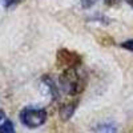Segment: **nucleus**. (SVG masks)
I'll return each instance as SVG.
<instances>
[{
    "label": "nucleus",
    "instance_id": "20e7f679",
    "mask_svg": "<svg viewBox=\"0 0 133 133\" xmlns=\"http://www.w3.org/2000/svg\"><path fill=\"white\" fill-rule=\"evenodd\" d=\"M0 133H16L12 121H11V120H5L4 123L0 125Z\"/></svg>",
    "mask_w": 133,
    "mask_h": 133
},
{
    "label": "nucleus",
    "instance_id": "7ed1b4c3",
    "mask_svg": "<svg viewBox=\"0 0 133 133\" xmlns=\"http://www.w3.org/2000/svg\"><path fill=\"white\" fill-rule=\"evenodd\" d=\"M75 109H76V104L75 103H69V104H64L60 110H59V115L61 117L63 121H66V120H69L73 113H75Z\"/></svg>",
    "mask_w": 133,
    "mask_h": 133
},
{
    "label": "nucleus",
    "instance_id": "9b49d317",
    "mask_svg": "<svg viewBox=\"0 0 133 133\" xmlns=\"http://www.w3.org/2000/svg\"><path fill=\"white\" fill-rule=\"evenodd\" d=\"M125 2H127V3H128L130 7H133V0H125Z\"/></svg>",
    "mask_w": 133,
    "mask_h": 133
},
{
    "label": "nucleus",
    "instance_id": "6e6552de",
    "mask_svg": "<svg viewBox=\"0 0 133 133\" xmlns=\"http://www.w3.org/2000/svg\"><path fill=\"white\" fill-rule=\"evenodd\" d=\"M2 2L4 3V5H5V7H11V5H14V4L19 3L20 0H2Z\"/></svg>",
    "mask_w": 133,
    "mask_h": 133
},
{
    "label": "nucleus",
    "instance_id": "0eeeda50",
    "mask_svg": "<svg viewBox=\"0 0 133 133\" xmlns=\"http://www.w3.org/2000/svg\"><path fill=\"white\" fill-rule=\"evenodd\" d=\"M121 47L130 51V52H133V40H127L124 43H121Z\"/></svg>",
    "mask_w": 133,
    "mask_h": 133
},
{
    "label": "nucleus",
    "instance_id": "f257e3e1",
    "mask_svg": "<svg viewBox=\"0 0 133 133\" xmlns=\"http://www.w3.org/2000/svg\"><path fill=\"white\" fill-rule=\"evenodd\" d=\"M59 87L64 93L76 96L84 89V77L79 73L76 66H69L60 76Z\"/></svg>",
    "mask_w": 133,
    "mask_h": 133
},
{
    "label": "nucleus",
    "instance_id": "f03ea898",
    "mask_svg": "<svg viewBox=\"0 0 133 133\" xmlns=\"http://www.w3.org/2000/svg\"><path fill=\"white\" fill-rule=\"evenodd\" d=\"M20 121L27 128H39L47 121V110L43 108L27 107L20 112Z\"/></svg>",
    "mask_w": 133,
    "mask_h": 133
},
{
    "label": "nucleus",
    "instance_id": "39448f33",
    "mask_svg": "<svg viewBox=\"0 0 133 133\" xmlns=\"http://www.w3.org/2000/svg\"><path fill=\"white\" fill-rule=\"evenodd\" d=\"M97 132H98V133H116L117 129H116V127H115L113 124L107 123V124L98 125V127H97Z\"/></svg>",
    "mask_w": 133,
    "mask_h": 133
},
{
    "label": "nucleus",
    "instance_id": "1a4fd4ad",
    "mask_svg": "<svg viewBox=\"0 0 133 133\" xmlns=\"http://www.w3.org/2000/svg\"><path fill=\"white\" fill-rule=\"evenodd\" d=\"M5 118V113H4V110H2L0 109V123H2V121Z\"/></svg>",
    "mask_w": 133,
    "mask_h": 133
},
{
    "label": "nucleus",
    "instance_id": "423d86ee",
    "mask_svg": "<svg viewBox=\"0 0 133 133\" xmlns=\"http://www.w3.org/2000/svg\"><path fill=\"white\" fill-rule=\"evenodd\" d=\"M81 2V5H83V8H91L92 5H95L98 0H80Z\"/></svg>",
    "mask_w": 133,
    "mask_h": 133
},
{
    "label": "nucleus",
    "instance_id": "9d476101",
    "mask_svg": "<svg viewBox=\"0 0 133 133\" xmlns=\"http://www.w3.org/2000/svg\"><path fill=\"white\" fill-rule=\"evenodd\" d=\"M116 3H117V0H105V4H108V5H112Z\"/></svg>",
    "mask_w": 133,
    "mask_h": 133
}]
</instances>
